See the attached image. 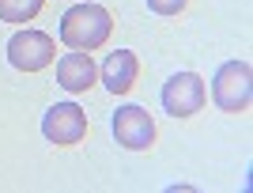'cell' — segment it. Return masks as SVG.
Segmentation results:
<instances>
[{"label": "cell", "mask_w": 253, "mask_h": 193, "mask_svg": "<svg viewBox=\"0 0 253 193\" xmlns=\"http://www.w3.org/2000/svg\"><path fill=\"white\" fill-rule=\"evenodd\" d=\"M110 31H114V19L98 4H76V8L64 11V19H61V42L80 49V53H91V49L106 46Z\"/></svg>", "instance_id": "1"}, {"label": "cell", "mask_w": 253, "mask_h": 193, "mask_svg": "<svg viewBox=\"0 0 253 193\" xmlns=\"http://www.w3.org/2000/svg\"><path fill=\"white\" fill-rule=\"evenodd\" d=\"M211 98H215V106L227 110V114H242V110H250V102H253L250 64H246V61L219 64V72H215V80H211Z\"/></svg>", "instance_id": "2"}, {"label": "cell", "mask_w": 253, "mask_h": 193, "mask_svg": "<svg viewBox=\"0 0 253 193\" xmlns=\"http://www.w3.org/2000/svg\"><path fill=\"white\" fill-rule=\"evenodd\" d=\"M42 133L57 148H72V144H80V140L87 137V114L76 106V102H57V106L45 110Z\"/></svg>", "instance_id": "3"}, {"label": "cell", "mask_w": 253, "mask_h": 193, "mask_svg": "<svg viewBox=\"0 0 253 193\" xmlns=\"http://www.w3.org/2000/svg\"><path fill=\"white\" fill-rule=\"evenodd\" d=\"M204 98H208V91H204V80L197 72H178L163 87V110L170 118H193L204 106Z\"/></svg>", "instance_id": "4"}, {"label": "cell", "mask_w": 253, "mask_h": 193, "mask_svg": "<svg viewBox=\"0 0 253 193\" xmlns=\"http://www.w3.org/2000/svg\"><path fill=\"white\" fill-rule=\"evenodd\" d=\"M8 61L19 72H38L53 61V38L42 31H19L8 42Z\"/></svg>", "instance_id": "5"}, {"label": "cell", "mask_w": 253, "mask_h": 193, "mask_svg": "<svg viewBox=\"0 0 253 193\" xmlns=\"http://www.w3.org/2000/svg\"><path fill=\"white\" fill-rule=\"evenodd\" d=\"M114 137H117L121 148L144 151L155 140V121H151V114L144 106H121L114 114Z\"/></svg>", "instance_id": "6"}, {"label": "cell", "mask_w": 253, "mask_h": 193, "mask_svg": "<svg viewBox=\"0 0 253 193\" xmlns=\"http://www.w3.org/2000/svg\"><path fill=\"white\" fill-rule=\"evenodd\" d=\"M95 80H98L95 61H91L87 53H80V49H72L68 57L57 61V84H61L64 91H72V95H80V91H87V87H95Z\"/></svg>", "instance_id": "7"}, {"label": "cell", "mask_w": 253, "mask_h": 193, "mask_svg": "<svg viewBox=\"0 0 253 193\" xmlns=\"http://www.w3.org/2000/svg\"><path fill=\"white\" fill-rule=\"evenodd\" d=\"M140 76V61L132 49H117L114 57H106L102 64V84L106 91H114V95H128L132 91V84H136Z\"/></svg>", "instance_id": "8"}, {"label": "cell", "mask_w": 253, "mask_h": 193, "mask_svg": "<svg viewBox=\"0 0 253 193\" xmlns=\"http://www.w3.org/2000/svg\"><path fill=\"white\" fill-rule=\"evenodd\" d=\"M45 0H0V19L4 23H27L42 11Z\"/></svg>", "instance_id": "9"}, {"label": "cell", "mask_w": 253, "mask_h": 193, "mask_svg": "<svg viewBox=\"0 0 253 193\" xmlns=\"http://www.w3.org/2000/svg\"><path fill=\"white\" fill-rule=\"evenodd\" d=\"M148 8L155 11V15H178V11L185 8V0H148Z\"/></svg>", "instance_id": "10"}]
</instances>
